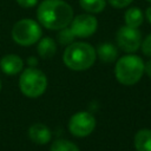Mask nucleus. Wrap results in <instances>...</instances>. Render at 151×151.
<instances>
[{"label":"nucleus","mask_w":151,"mask_h":151,"mask_svg":"<svg viewBox=\"0 0 151 151\" xmlns=\"http://www.w3.org/2000/svg\"><path fill=\"white\" fill-rule=\"evenodd\" d=\"M133 0H109L110 5L114 8H124L129 6Z\"/></svg>","instance_id":"19"},{"label":"nucleus","mask_w":151,"mask_h":151,"mask_svg":"<svg viewBox=\"0 0 151 151\" xmlns=\"http://www.w3.org/2000/svg\"><path fill=\"white\" fill-rule=\"evenodd\" d=\"M0 68L8 76L18 74L24 68V60L17 54H7L0 60Z\"/></svg>","instance_id":"9"},{"label":"nucleus","mask_w":151,"mask_h":151,"mask_svg":"<svg viewBox=\"0 0 151 151\" xmlns=\"http://www.w3.org/2000/svg\"><path fill=\"white\" fill-rule=\"evenodd\" d=\"M96 52L103 63H113L118 57V51L116 46L109 42H104L99 45Z\"/></svg>","instance_id":"13"},{"label":"nucleus","mask_w":151,"mask_h":151,"mask_svg":"<svg viewBox=\"0 0 151 151\" xmlns=\"http://www.w3.org/2000/svg\"><path fill=\"white\" fill-rule=\"evenodd\" d=\"M134 147L137 151H151V130L142 129L134 136Z\"/></svg>","instance_id":"11"},{"label":"nucleus","mask_w":151,"mask_h":151,"mask_svg":"<svg viewBox=\"0 0 151 151\" xmlns=\"http://www.w3.org/2000/svg\"><path fill=\"white\" fill-rule=\"evenodd\" d=\"M50 151H79L78 146L66 139H57L52 143Z\"/></svg>","instance_id":"16"},{"label":"nucleus","mask_w":151,"mask_h":151,"mask_svg":"<svg viewBox=\"0 0 151 151\" xmlns=\"http://www.w3.org/2000/svg\"><path fill=\"white\" fill-rule=\"evenodd\" d=\"M28 137L35 144L44 145L51 140L52 133H51V130L45 124L37 123V124H33L28 129Z\"/></svg>","instance_id":"10"},{"label":"nucleus","mask_w":151,"mask_h":151,"mask_svg":"<svg viewBox=\"0 0 151 151\" xmlns=\"http://www.w3.org/2000/svg\"><path fill=\"white\" fill-rule=\"evenodd\" d=\"M81 8L88 13H99L106 6V0H79Z\"/></svg>","instance_id":"15"},{"label":"nucleus","mask_w":151,"mask_h":151,"mask_svg":"<svg viewBox=\"0 0 151 151\" xmlns=\"http://www.w3.org/2000/svg\"><path fill=\"white\" fill-rule=\"evenodd\" d=\"M17 2L20 7L31 8V7H34L38 4V0H17Z\"/></svg>","instance_id":"20"},{"label":"nucleus","mask_w":151,"mask_h":151,"mask_svg":"<svg viewBox=\"0 0 151 151\" xmlns=\"http://www.w3.org/2000/svg\"><path fill=\"white\" fill-rule=\"evenodd\" d=\"M97 58V52L87 42H72L64 52L65 65L73 71H85L90 68Z\"/></svg>","instance_id":"2"},{"label":"nucleus","mask_w":151,"mask_h":151,"mask_svg":"<svg viewBox=\"0 0 151 151\" xmlns=\"http://www.w3.org/2000/svg\"><path fill=\"white\" fill-rule=\"evenodd\" d=\"M147 1H150V2H151V0H147Z\"/></svg>","instance_id":"25"},{"label":"nucleus","mask_w":151,"mask_h":151,"mask_svg":"<svg viewBox=\"0 0 151 151\" xmlns=\"http://www.w3.org/2000/svg\"><path fill=\"white\" fill-rule=\"evenodd\" d=\"M144 72L151 78V60H149L146 64H144Z\"/></svg>","instance_id":"21"},{"label":"nucleus","mask_w":151,"mask_h":151,"mask_svg":"<svg viewBox=\"0 0 151 151\" xmlns=\"http://www.w3.org/2000/svg\"><path fill=\"white\" fill-rule=\"evenodd\" d=\"M116 41L122 51L132 53V52H136L140 47L142 33L138 28H132L125 25L120 27L119 31L117 32Z\"/></svg>","instance_id":"7"},{"label":"nucleus","mask_w":151,"mask_h":151,"mask_svg":"<svg viewBox=\"0 0 151 151\" xmlns=\"http://www.w3.org/2000/svg\"><path fill=\"white\" fill-rule=\"evenodd\" d=\"M124 20H125L126 26L132 27V28H138L144 21V15H143V12L139 8L131 7L125 12Z\"/></svg>","instance_id":"14"},{"label":"nucleus","mask_w":151,"mask_h":151,"mask_svg":"<svg viewBox=\"0 0 151 151\" xmlns=\"http://www.w3.org/2000/svg\"><path fill=\"white\" fill-rule=\"evenodd\" d=\"M41 38V27L32 19H21L12 28V39L20 46H31Z\"/></svg>","instance_id":"5"},{"label":"nucleus","mask_w":151,"mask_h":151,"mask_svg":"<svg viewBox=\"0 0 151 151\" xmlns=\"http://www.w3.org/2000/svg\"><path fill=\"white\" fill-rule=\"evenodd\" d=\"M19 87L26 97H40L47 87V78L42 71L29 67L21 73L19 79Z\"/></svg>","instance_id":"4"},{"label":"nucleus","mask_w":151,"mask_h":151,"mask_svg":"<svg viewBox=\"0 0 151 151\" xmlns=\"http://www.w3.org/2000/svg\"><path fill=\"white\" fill-rule=\"evenodd\" d=\"M55 52H57V45L52 38L50 37L40 38L38 44V53L41 58L50 59L55 54Z\"/></svg>","instance_id":"12"},{"label":"nucleus","mask_w":151,"mask_h":151,"mask_svg":"<svg viewBox=\"0 0 151 151\" xmlns=\"http://www.w3.org/2000/svg\"><path fill=\"white\" fill-rule=\"evenodd\" d=\"M28 64L29 65H35L37 64V59L35 58H29L28 59Z\"/></svg>","instance_id":"23"},{"label":"nucleus","mask_w":151,"mask_h":151,"mask_svg":"<svg viewBox=\"0 0 151 151\" xmlns=\"http://www.w3.org/2000/svg\"><path fill=\"white\" fill-rule=\"evenodd\" d=\"M0 90H1V80H0Z\"/></svg>","instance_id":"24"},{"label":"nucleus","mask_w":151,"mask_h":151,"mask_svg":"<svg viewBox=\"0 0 151 151\" xmlns=\"http://www.w3.org/2000/svg\"><path fill=\"white\" fill-rule=\"evenodd\" d=\"M140 46H142L143 53H144L145 55H147V57H151V33L142 41Z\"/></svg>","instance_id":"18"},{"label":"nucleus","mask_w":151,"mask_h":151,"mask_svg":"<svg viewBox=\"0 0 151 151\" xmlns=\"http://www.w3.org/2000/svg\"><path fill=\"white\" fill-rule=\"evenodd\" d=\"M57 38H58V42H59L60 45H66V46H68V45H71L72 42H74L76 35L73 34V32H72V29H71L70 27H64V28L60 29V32L58 33Z\"/></svg>","instance_id":"17"},{"label":"nucleus","mask_w":151,"mask_h":151,"mask_svg":"<svg viewBox=\"0 0 151 151\" xmlns=\"http://www.w3.org/2000/svg\"><path fill=\"white\" fill-rule=\"evenodd\" d=\"M144 74V61L140 57L127 54L122 57L114 66V76L123 85H134Z\"/></svg>","instance_id":"3"},{"label":"nucleus","mask_w":151,"mask_h":151,"mask_svg":"<svg viewBox=\"0 0 151 151\" xmlns=\"http://www.w3.org/2000/svg\"><path fill=\"white\" fill-rule=\"evenodd\" d=\"M145 14H146V19H147V20H149V22L151 24V6H149V7L146 8Z\"/></svg>","instance_id":"22"},{"label":"nucleus","mask_w":151,"mask_h":151,"mask_svg":"<svg viewBox=\"0 0 151 151\" xmlns=\"http://www.w3.org/2000/svg\"><path fill=\"white\" fill-rule=\"evenodd\" d=\"M96 127V118L90 112H78L73 114L68 122L70 132L79 138L88 136Z\"/></svg>","instance_id":"6"},{"label":"nucleus","mask_w":151,"mask_h":151,"mask_svg":"<svg viewBox=\"0 0 151 151\" xmlns=\"http://www.w3.org/2000/svg\"><path fill=\"white\" fill-rule=\"evenodd\" d=\"M98 27V21L96 17L91 14H79L71 21V29L76 38H87L91 37Z\"/></svg>","instance_id":"8"},{"label":"nucleus","mask_w":151,"mask_h":151,"mask_svg":"<svg viewBox=\"0 0 151 151\" xmlns=\"http://www.w3.org/2000/svg\"><path fill=\"white\" fill-rule=\"evenodd\" d=\"M37 17L45 28L61 29L71 24L73 9L64 0H44L38 6Z\"/></svg>","instance_id":"1"}]
</instances>
